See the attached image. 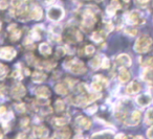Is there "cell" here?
I'll use <instances>...</instances> for the list:
<instances>
[{"mask_svg":"<svg viewBox=\"0 0 153 139\" xmlns=\"http://www.w3.org/2000/svg\"><path fill=\"white\" fill-rule=\"evenodd\" d=\"M140 116H142V114H140V111H133V113L131 114V117L128 119V121L126 122L127 124H129V126H136V124L140 122Z\"/></svg>","mask_w":153,"mask_h":139,"instance_id":"obj_4","label":"cell"},{"mask_svg":"<svg viewBox=\"0 0 153 139\" xmlns=\"http://www.w3.org/2000/svg\"><path fill=\"white\" fill-rule=\"evenodd\" d=\"M151 99L152 98H151V96L149 94H140L137 97L136 101H137V104L140 107H146V106H148L151 103Z\"/></svg>","mask_w":153,"mask_h":139,"instance_id":"obj_5","label":"cell"},{"mask_svg":"<svg viewBox=\"0 0 153 139\" xmlns=\"http://www.w3.org/2000/svg\"><path fill=\"white\" fill-rule=\"evenodd\" d=\"M3 73H4V69H3V67L0 66V75H2Z\"/></svg>","mask_w":153,"mask_h":139,"instance_id":"obj_23","label":"cell"},{"mask_svg":"<svg viewBox=\"0 0 153 139\" xmlns=\"http://www.w3.org/2000/svg\"><path fill=\"white\" fill-rule=\"evenodd\" d=\"M144 22H145V20L140 12L133 11L128 16V23H129L130 25H140V24L144 23Z\"/></svg>","mask_w":153,"mask_h":139,"instance_id":"obj_2","label":"cell"},{"mask_svg":"<svg viewBox=\"0 0 153 139\" xmlns=\"http://www.w3.org/2000/svg\"><path fill=\"white\" fill-rule=\"evenodd\" d=\"M90 64H91V65L94 66V68L99 67V66H100V60H99V58H96L94 60H92L91 63H90Z\"/></svg>","mask_w":153,"mask_h":139,"instance_id":"obj_19","label":"cell"},{"mask_svg":"<svg viewBox=\"0 0 153 139\" xmlns=\"http://www.w3.org/2000/svg\"><path fill=\"white\" fill-rule=\"evenodd\" d=\"M78 122H79L81 126H83L85 129H88V128H89V126H90V120L87 119L86 117H79Z\"/></svg>","mask_w":153,"mask_h":139,"instance_id":"obj_11","label":"cell"},{"mask_svg":"<svg viewBox=\"0 0 153 139\" xmlns=\"http://www.w3.org/2000/svg\"><path fill=\"white\" fill-rule=\"evenodd\" d=\"M71 63H72V65L70 66V68H71V70L74 73H83V72H85V67H84V65L81 62L72 61Z\"/></svg>","mask_w":153,"mask_h":139,"instance_id":"obj_6","label":"cell"},{"mask_svg":"<svg viewBox=\"0 0 153 139\" xmlns=\"http://www.w3.org/2000/svg\"><path fill=\"white\" fill-rule=\"evenodd\" d=\"M41 15H42V12H41L39 9H36V10H34V11H33L32 16L35 18V19H39V18L41 17Z\"/></svg>","mask_w":153,"mask_h":139,"instance_id":"obj_18","label":"cell"},{"mask_svg":"<svg viewBox=\"0 0 153 139\" xmlns=\"http://www.w3.org/2000/svg\"><path fill=\"white\" fill-rule=\"evenodd\" d=\"M13 92H14V94H15L16 96H21V95H23L24 92H25V89L19 85V86H17V87H15V88H14Z\"/></svg>","mask_w":153,"mask_h":139,"instance_id":"obj_12","label":"cell"},{"mask_svg":"<svg viewBox=\"0 0 153 139\" xmlns=\"http://www.w3.org/2000/svg\"><path fill=\"white\" fill-rule=\"evenodd\" d=\"M147 135H148L149 138H153V126H151V128L147 131Z\"/></svg>","mask_w":153,"mask_h":139,"instance_id":"obj_21","label":"cell"},{"mask_svg":"<svg viewBox=\"0 0 153 139\" xmlns=\"http://www.w3.org/2000/svg\"><path fill=\"white\" fill-rule=\"evenodd\" d=\"M56 90H57V92L60 93V94H65V93L67 92V89H66V87L63 86V85H58V86L56 87Z\"/></svg>","mask_w":153,"mask_h":139,"instance_id":"obj_17","label":"cell"},{"mask_svg":"<svg viewBox=\"0 0 153 139\" xmlns=\"http://www.w3.org/2000/svg\"><path fill=\"white\" fill-rule=\"evenodd\" d=\"M38 94L39 95H41V96H43V97H46V96H48L49 95V90L46 88V87H40V88L38 89Z\"/></svg>","mask_w":153,"mask_h":139,"instance_id":"obj_13","label":"cell"},{"mask_svg":"<svg viewBox=\"0 0 153 139\" xmlns=\"http://www.w3.org/2000/svg\"><path fill=\"white\" fill-rule=\"evenodd\" d=\"M152 39L150 38L149 36H142L135 43V46H134V49H135L137 52L140 53H144V52H147V51L150 50L151 46H152Z\"/></svg>","mask_w":153,"mask_h":139,"instance_id":"obj_1","label":"cell"},{"mask_svg":"<svg viewBox=\"0 0 153 139\" xmlns=\"http://www.w3.org/2000/svg\"><path fill=\"white\" fill-rule=\"evenodd\" d=\"M140 85L137 82H132L127 87V92L129 94H135V93L140 92Z\"/></svg>","mask_w":153,"mask_h":139,"instance_id":"obj_9","label":"cell"},{"mask_svg":"<svg viewBox=\"0 0 153 139\" xmlns=\"http://www.w3.org/2000/svg\"><path fill=\"white\" fill-rule=\"evenodd\" d=\"M94 46H91V45H88V46H86V52H87L88 55H91V53H94Z\"/></svg>","mask_w":153,"mask_h":139,"instance_id":"obj_20","label":"cell"},{"mask_svg":"<svg viewBox=\"0 0 153 139\" xmlns=\"http://www.w3.org/2000/svg\"><path fill=\"white\" fill-rule=\"evenodd\" d=\"M150 0H136V2L140 3V4H147Z\"/></svg>","mask_w":153,"mask_h":139,"instance_id":"obj_22","label":"cell"},{"mask_svg":"<svg viewBox=\"0 0 153 139\" xmlns=\"http://www.w3.org/2000/svg\"><path fill=\"white\" fill-rule=\"evenodd\" d=\"M40 50L42 51L43 55H48V53H51V47L47 44H42L40 46Z\"/></svg>","mask_w":153,"mask_h":139,"instance_id":"obj_16","label":"cell"},{"mask_svg":"<svg viewBox=\"0 0 153 139\" xmlns=\"http://www.w3.org/2000/svg\"><path fill=\"white\" fill-rule=\"evenodd\" d=\"M63 16V11L60 7H51L48 11V17L51 20H59Z\"/></svg>","mask_w":153,"mask_h":139,"instance_id":"obj_3","label":"cell"},{"mask_svg":"<svg viewBox=\"0 0 153 139\" xmlns=\"http://www.w3.org/2000/svg\"><path fill=\"white\" fill-rule=\"evenodd\" d=\"M129 78H130V73L128 72L127 69L123 68V69L121 70V72H120V81L125 83V82H127V81H129Z\"/></svg>","mask_w":153,"mask_h":139,"instance_id":"obj_10","label":"cell"},{"mask_svg":"<svg viewBox=\"0 0 153 139\" xmlns=\"http://www.w3.org/2000/svg\"><path fill=\"white\" fill-rule=\"evenodd\" d=\"M15 55V52H14V49L13 48H3L1 49V51H0V57L2 58V59L4 60H11L13 59V57Z\"/></svg>","mask_w":153,"mask_h":139,"instance_id":"obj_7","label":"cell"},{"mask_svg":"<svg viewBox=\"0 0 153 139\" xmlns=\"http://www.w3.org/2000/svg\"><path fill=\"white\" fill-rule=\"evenodd\" d=\"M117 63L119 65L123 66V67H128V66L131 65V59L127 55H121L117 59Z\"/></svg>","mask_w":153,"mask_h":139,"instance_id":"obj_8","label":"cell"},{"mask_svg":"<svg viewBox=\"0 0 153 139\" xmlns=\"http://www.w3.org/2000/svg\"><path fill=\"white\" fill-rule=\"evenodd\" d=\"M46 133H47V131L45 130L44 128H37L36 129V131H35V134L37 135V136H39V137H43L44 135H46Z\"/></svg>","mask_w":153,"mask_h":139,"instance_id":"obj_15","label":"cell"},{"mask_svg":"<svg viewBox=\"0 0 153 139\" xmlns=\"http://www.w3.org/2000/svg\"><path fill=\"white\" fill-rule=\"evenodd\" d=\"M146 120L148 123L153 124V108L149 109L146 113Z\"/></svg>","mask_w":153,"mask_h":139,"instance_id":"obj_14","label":"cell"}]
</instances>
